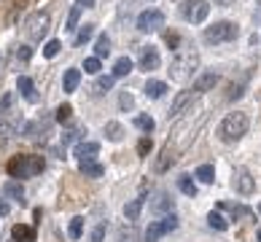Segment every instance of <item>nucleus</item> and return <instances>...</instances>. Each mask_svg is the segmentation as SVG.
<instances>
[{"label":"nucleus","instance_id":"obj_1","mask_svg":"<svg viewBox=\"0 0 261 242\" xmlns=\"http://www.w3.org/2000/svg\"><path fill=\"white\" fill-rule=\"evenodd\" d=\"M197 67H199L197 48L189 46V43H183L175 51V57H172V62H170V78L172 81H189L191 75H194Z\"/></svg>","mask_w":261,"mask_h":242},{"label":"nucleus","instance_id":"obj_2","mask_svg":"<svg viewBox=\"0 0 261 242\" xmlns=\"http://www.w3.org/2000/svg\"><path fill=\"white\" fill-rule=\"evenodd\" d=\"M8 175L11 178H35L41 175V172L46 170V162L43 156H14L11 162H8Z\"/></svg>","mask_w":261,"mask_h":242},{"label":"nucleus","instance_id":"obj_3","mask_svg":"<svg viewBox=\"0 0 261 242\" xmlns=\"http://www.w3.org/2000/svg\"><path fill=\"white\" fill-rule=\"evenodd\" d=\"M248 127H250V119L245 113H229L224 121H221V127H218V138L224 140V143H237L243 135L248 132Z\"/></svg>","mask_w":261,"mask_h":242},{"label":"nucleus","instance_id":"obj_4","mask_svg":"<svg viewBox=\"0 0 261 242\" xmlns=\"http://www.w3.org/2000/svg\"><path fill=\"white\" fill-rule=\"evenodd\" d=\"M51 27V19L46 11H35L24 19V35L30 38V41H43V35L49 33Z\"/></svg>","mask_w":261,"mask_h":242},{"label":"nucleus","instance_id":"obj_5","mask_svg":"<svg viewBox=\"0 0 261 242\" xmlns=\"http://www.w3.org/2000/svg\"><path fill=\"white\" fill-rule=\"evenodd\" d=\"M237 35H240L237 24H231V22H216L213 27H207V30H205V43H224V41H234Z\"/></svg>","mask_w":261,"mask_h":242},{"label":"nucleus","instance_id":"obj_6","mask_svg":"<svg viewBox=\"0 0 261 242\" xmlns=\"http://www.w3.org/2000/svg\"><path fill=\"white\" fill-rule=\"evenodd\" d=\"M180 14H183V19H186V22L199 24V22H205V19H207L210 6H207V0H183Z\"/></svg>","mask_w":261,"mask_h":242},{"label":"nucleus","instance_id":"obj_7","mask_svg":"<svg viewBox=\"0 0 261 242\" xmlns=\"http://www.w3.org/2000/svg\"><path fill=\"white\" fill-rule=\"evenodd\" d=\"M22 129V113L19 111H6V113H0V140H11L14 135Z\"/></svg>","mask_w":261,"mask_h":242},{"label":"nucleus","instance_id":"obj_8","mask_svg":"<svg viewBox=\"0 0 261 242\" xmlns=\"http://www.w3.org/2000/svg\"><path fill=\"white\" fill-rule=\"evenodd\" d=\"M164 27V14L156 11V8H148V11H143L138 16V30L140 33H156Z\"/></svg>","mask_w":261,"mask_h":242},{"label":"nucleus","instance_id":"obj_9","mask_svg":"<svg viewBox=\"0 0 261 242\" xmlns=\"http://www.w3.org/2000/svg\"><path fill=\"white\" fill-rule=\"evenodd\" d=\"M231 186H234L237 194H253L256 180H253V175H250L245 167H237V170H234V180H231Z\"/></svg>","mask_w":261,"mask_h":242},{"label":"nucleus","instance_id":"obj_10","mask_svg":"<svg viewBox=\"0 0 261 242\" xmlns=\"http://www.w3.org/2000/svg\"><path fill=\"white\" fill-rule=\"evenodd\" d=\"M140 70H156V67L162 65V57H159V48H153V46H143L140 48Z\"/></svg>","mask_w":261,"mask_h":242},{"label":"nucleus","instance_id":"obj_11","mask_svg":"<svg viewBox=\"0 0 261 242\" xmlns=\"http://www.w3.org/2000/svg\"><path fill=\"white\" fill-rule=\"evenodd\" d=\"M75 159L79 162H94V156L100 153V143H94V140H81V143H75Z\"/></svg>","mask_w":261,"mask_h":242},{"label":"nucleus","instance_id":"obj_12","mask_svg":"<svg viewBox=\"0 0 261 242\" xmlns=\"http://www.w3.org/2000/svg\"><path fill=\"white\" fill-rule=\"evenodd\" d=\"M172 207H175V199H170L167 191H159L156 199L151 202V212H153V216H170Z\"/></svg>","mask_w":261,"mask_h":242},{"label":"nucleus","instance_id":"obj_13","mask_svg":"<svg viewBox=\"0 0 261 242\" xmlns=\"http://www.w3.org/2000/svg\"><path fill=\"white\" fill-rule=\"evenodd\" d=\"M16 89H19V94L24 97L27 102H38L41 97H38V92H35V84H33V78H27V75H19V81H16Z\"/></svg>","mask_w":261,"mask_h":242},{"label":"nucleus","instance_id":"obj_14","mask_svg":"<svg viewBox=\"0 0 261 242\" xmlns=\"http://www.w3.org/2000/svg\"><path fill=\"white\" fill-rule=\"evenodd\" d=\"M191 102H194V92H191V89L180 92V94L175 97V102H172V108H170V119H175V116H180V113L186 111Z\"/></svg>","mask_w":261,"mask_h":242},{"label":"nucleus","instance_id":"obj_15","mask_svg":"<svg viewBox=\"0 0 261 242\" xmlns=\"http://www.w3.org/2000/svg\"><path fill=\"white\" fill-rule=\"evenodd\" d=\"M216 84H218V73H202L199 78L194 81V86H191V92H194V94H205V92H210Z\"/></svg>","mask_w":261,"mask_h":242},{"label":"nucleus","instance_id":"obj_16","mask_svg":"<svg viewBox=\"0 0 261 242\" xmlns=\"http://www.w3.org/2000/svg\"><path fill=\"white\" fill-rule=\"evenodd\" d=\"M79 84H81V70L79 67H67L65 75H62V89L70 94V92L79 89Z\"/></svg>","mask_w":261,"mask_h":242},{"label":"nucleus","instance_id":"obj_17","mask_svg":"<svg viewBox=\"0 0 261 242\" xmlns=\"http://www.w3.org/2000/svg\"><path fill=\"white\" fill-rule=\"evenodd\" d=\"M11 237H14V242H35V226L16 224L11 229Z\"/></svg>","mask_w":261,"mask_h":242},{"label":"nucleus","instance_id":"obj_18","mask_svg":"<svg viewBox=\"0 0 261 242\" xmlns=\"http://www.w3.org/2000/svg\"><path fill=\"white\" fill-rule=\"evenodd\" d=\"M79 170L86 178H102V172H105V167L100 162H79Z\"/></svg>","mask_w":261,"mask_h":242},{"label":"nucleus","instance_id":"obj_19","mask_svg":"<svg viewBox=\"0 0 261 242\" xmlns=\"http://www.w3.org/2000/svg\"><path fill=\"white\" fill-rule=\"evenodd\" d=\"M3 194L11 197V199H16V202H24V189H22V183H16V180H6L3 183Z\"/></svg>","mask_w":261,"mask_h":242},{"label":"nucleus","instance_id":"obj_20","mask_svg":"<svg viewBox=\"0 0 261 242\" xmlns=\"http://www.w3.org/2000/svg\"><path fill=\"white\" fill-rule=\"evenodd\" d=\"M132 73V60L129 57H119L113 65V78H124V75H129Z\"/></svg>","mask_w":261,"mask_h":242},{"label":"nucleus","instance_id":"obj_21","mask_svg":"<svg viewBox=\"0 0 261 242\" xmlns=\"http://www.w3.org/2000/svg\"><path fill=\"white\" fill-rule=\"evenodd\" d=\"M143 202H146V197H138V199L127 202V205H124V216H127L129 221H138L140 210H143Z\"/></svg>","mask_w":261,"mask_h":242},{"label":"nucleus","instance_id":"obj_22","mask_svg":"<svg viewBox=\"0 0 261 242\" xmlns=\"http://www.w3.org/2000/svg\"><path fill=\"white\" fill-rule=\"evenodd\" d=\"M105 138H108L111 143H119L124 138V127L119 121H108V124H105Z\"/></svg>","mask_w":261,"mask_h":242},{"label":"nucleus","instance_id":"obj_23","mask_svg":"<svg viewBox=\"0 0 261 242\" xmlns=\"http://www.w3.org/2000/svg\"><path fill=\"white\" fill-rule=\"evenodd\" d=\"M164 92H167V84L164 81H148L146 84V97H151V100H159Z\"/></svg>","mask_w":261,"mask_h":242},{"label":"nucleus","instance_id":"obj_24","mask_svg":"<svg viewBox=\"0 0 261 242\" xmlns=\"http://www.w3.org/2000/svg\"><path fill=\"white\" fill-rule=\"evenodd\" d=\"M108 54H111L108 35H97V43H94V57H97V60H102V57H108Z\"/></svg>","mask_w":261,"mask_h":242},{"label":"nucleus","instance_id":"obj_25","mask_svg":"<svg viewBox=\"0 0 261 242\" xmlns=\"http://www.w3.org/2000/svg\"><path fill=\"white\" fill-rule=\"evenodd\" d=\"M162 234H167V231H164V224L162 221H153V224L146 229V242H159Z\"/></svg>","mask_w":261,"mask_h":242},{"label":"nucleus","instance_id":"obj_26","mask_svg":"<svg viewBox=\"0 0 261 242\" xmlns=\"http://www.w3.org/2000/svg\"><path fill=\"white\" fill-rule=\"evenodd\" d=\"M178 189L186 194V197H197V183L191 180L189 175H180V178H178Z\"/></svg>","mask_w":261,"mask_h":242},{"label":"nucleus","instance_id":"obj_27","mask_svg":"<svg viewBox=\"0 0 261 242\" xmlns=\"http://www.w3.org/2000/svg\"><path fill=\"white\" fill-rule=\"evenodd\" d=\"M135 127H138V129H143V132H146V135H151L153 132V127H156V121H153L151 119V116H135Z\"/></svg>","mask_w":261,"mask_h":242},{"label":"nucleus","instance_id":"obj_28","mask_svg":"<svg viewBox=\"0 0 261 242\" xmlns=\"http://www.w3.org/2000/svg\"><path fill=\"white\" fill-rule=\"evenodd\" d=\"M81 135H84V127H70V129L62 135V145L67 148V145H73V143H81V140H79Z\"/></svg>","mask_w":261,"mask_h":242},{"label":"nucleus","instance_id":"obj_29","mask_svg":"<svg viewBox=\"0 0 261 242\" xmlns=\"http://www.w3.org/2000/svg\"><path fill=\"white\" fill-rule=\"evenodd\" d=\"M92 35H94V24H81L79 35H75V46H84L86 41H92Z\"/></svg>","mask_w":261,"mask_h":242},{"label":"nucleus","instance_id":"obj_30","mask_svg":"<svg viewBox=\"0 0 261 242\" xmlns=\"http://www.w3.org/2000/svg\"><path fill=\"white\" fill-rule=\"evenodd\" d=\"M197 178L202 183H213L216 180V167H213V164H202V167L197 170Z\"/></svg>","mask_w":261,"mask_h":242},{"label":"nucleus","instance_id":"obj_31","mask_svg":"<svg viewBox=\"0 0 261 242\" xmlns=\"http://www.w3.org/2000/svg\"><path fill=\"white\" fill-rule=\"evenodd\" d=\"M207 224H210L213 229H218V231H226V229H229V224H226V218H224V216H218L216 210H213L210 216H207Z\"/></svg>","mask_w":261,"mask_h":242},{"label":"nucleus","instance_id":"obj_32","mask_svg":"<svg viewBox=\"0 0 261 242\" xmlns=\"http://www.w3.org/2000/svg\"><path fill=\"white\" fill-rule=\"evenodd\" d=\"M79 16H81V8H79V6H73V8H70V14H67V22H65V30H67V33H73L75 27H79Z\"/></svg>","mask_w":261,"mask_h":242},{"label":"nucleus","instance_id":"obj_33","mask_svg":"<svg viewBox=\"0 0 261 242\" xmlns=\"http://www.w3.org/2000/svg\"><path fill=\"white\" fill-rule=\"evenodd\" d=\"M113 89V75H100L97 84H94V92L102 94V92H111Z\"/></svg>","mask_w":261,"mask_h":242},{"label":"nucleus","instance_id":"obj_34","mask_svg":"<svg viewBox=\"0 0 261 242\" xmlns=\"http://www.w3.org/2000/svg\"><path fill=\"white\" fill-rule=\"evenodd\" d=\"M84 70L89 75H97L100 73V60H97V57H86V60H84Z\"/></svg>","mask_w":261,"mask_h":242},{"label":"nucleus","instance_id":"obj_35","mask_svg":"<svg viewBox=\"0 0 261 242\" xmlns=\"http://www.w3.org/2000/svg\"><path fill=\"white\" fill-rule=\"evenodd\" d=\"M60 48H62V43H60V41H49V43L43 46V57H46V60H51V57L60 54Z\"/></svg>","mask_w":261,"mask_h":242},{"label":"nucleus","instance_id":"obj_36","mask_svg":"<svg viewBox=\"0 0 261 242\" xmlns=\"http://www.w3.org/2000/svg\"><path fill=\"white\" fill-rule=\"evenodd\" d=\"M81 231H84V218L75 216V218L70 221V239H79V237H81Z\"/></svg>","mask_w":261,"mask_h":242},{"label":"nucleus","instance_id":"obj_37","mask_svg":"<svg viewBox=\"0 0 261 242\" xmlns=\"http://www.w3.org/2000/svg\"><path fill=\"white\" fill-rule=\"evenodd\" d=\"M221 210H231V216H234V218H245L248 216V207H243V205H224V202H221V205H218Z\"/></svg>","mask_w":261,"mask_h":242},{"label":"nucleus","instance_id":"obj_38","mask_svg":"<svg viewBox=\"0 0 261 242\" xmlns=\"http://www.w3.org/2000/svg\"><path fill=\"white\" fill-rule=\"evenodd\" d=\"M119 105H121V111H132L135 108V97L129 92H121L119 94Z\"/></svg>","mask_w":261,"mask_h":242},{"label":"nucleus","instance_id":"obj_39","mask_svg":"<svg viewBox=\"0 0 261 242\" xmlns=\"http://www.w3.org/2000/svg\"><path fill=\"white\" fill-rule=\"evenodd\" d=\"M172 159H175V156H170V148H164V151H162V159L156 162V172H164V170H167Z\"/></svg>","mask_w":261,"mask_h":242},{"label":"nucleus","instance_id":"obj_40","mask_svg":"<svg viewBox=\"0 0 261 242\" xmlns=\"http://www.w3.org/2000/svg\"><path fill=\"white\" fill-rule=\"evenodd\" d=\"M162 224H164V231H167V234H170V231H175V229H178V218H175V212L164 216V218H162Z\"/></svg>","mask_w":261,"mask_h":242},{"label":"nucleus","instance_id":"obj_41","mask_svg":"<svg viewBox=\"0 0 261 242\" xmlns=\"http://www.w3.org/2000/svg\"><path fill=\"white\" fill-rule=\"evenodd\" d=\"M70 113H73V108H70V105H60V108H57V121H67V119H70Z\"/></svg>","mask_w":261,"mask_h":242},{"label":"nucleus","instance_id":"obj_42","mask_svg":"<svg viewBox=\"0 0 261 242\" xmlns=\"http://www.w3.org/2000/svg\"><path fill=\"white\" fill-rule=\"evenodd\" d=\"M14 108V94L8 92V94H3V100H0V113H6V111H11Z\"/></svg>","mask_w":261,"mask_h":242},{"label":"nucleus","instance_id":"obj_43","mask_svg":"<svg viewBox=\"0 0 261 242\" xmlns=\"http://www.w3.org/2000/svg\"><path fill=\"white\" fill-rule=\"evenodd\" d=\"M102 239H105V224L94 226V231H92V242H102Z\"/></svg>","mask_w":261,"mask_h":242},{"label":"nucleus","instance_id":"obj_44","mask_svg":"<svg viewBox=\"0 0 261 242\" xmlns=\"http://www.w3.org/2000/svg\"><path fill=\"white\" fill-rule=\"evenodd\" d=\"M148 148H151V138H143V140L138 143V153H140V156H146Z\"/></svg>","mask_w":261,"mask_h":242},{"label":"nucleus","instance_id":"obj_45","mask_svg":"<svg viewBox=\"0 0 261 242\" xmlns=\"http://www.w3.org/2000/svg\"><path fill=\"white\" fill-rule=\"evenodd\" d=\"M16 57H19V60H22V62H27V60H30V57H33V48H30V46H22V48H19V51H16Z\"/></svg>","mask_w":261,"mask_h":242},{"label":"nucleus","instance_id":"obj_46","mask_svg":"<svg viewBox=\"0 0 261 242\" xmlns=\"http://www.w3.org/2000/svg\"><path fill=\"white\" fill-rule=\"evenodd\" d=\"M75 6H79V8H92L94 0H75Z\"/></svg>","mask_w":261,"mask_h":242},{"label":"nucleus","instance_id":"obj_47","mask_svg":"<svg viewBox=\"0 0 261 242\" xmlns=\"http://www.w3.org/2000/svg\"><path fill=\"white\" fill-rule=\"evenodd\" d=\"M8 210H11V207H8V202L0 199V216H8Z\"/></svg>","mask_w":261,"mask_h":242},{"label":"nucleus","instance_id":"obj_48","mask_svg":"<svg viewBox=\"0 0 261 242\" xmlns=\"http://www.w3.org/2000/svg\"><path fill=\"white\" fill-rule=\"evenodd\" d=\"M119 242H135V237H132V234H127V231H124V234L119 237Z\"/></svg>","mask_w":261,"mask_h":242},{"label":"nucleus","instance_id":"obj_49","mask_svg":"<svg viewBox=\"0 0 261 242\" xmlns=\"http://www.w3.org/2000/svg\"><path fill=\"white\" fill-rule=\"evenodd\" d=\"M216 3H218V6H231L234 0H216Z\"/></svg>","mask_w":261,"mask_h":242},{"label":"nucleus","instance_id":"obj_50","mask_svg":"<svg viewBox=\"0 0 261 242\" xmlns=\"http://www.w3.org/2000/svg\"><path fill=\"white\" fill-rule=\"evenodd\" d=\"M256 237H258V242H261V229H258V234H256Z\"/></svg>","mask_w":261,"mask_h":242},{"label":"nucleus","instance_id":"obj_51","mask_svg":"<svg viewBox=\"0 0 261 242\" xmlns=\"http://www.w3.org/2000/svg\"><path fill=\"white\" fill-rule=\"evenodd\" d=\"M258 212H261V205H258Z\"/></svg>","mask_w":261,"mask_h":242},{"label":"nucleus","instance_id":"obj_52","mask_svg":"<svg viewBox=\"0 0 261 242\" xmlns=\"http://www.w3.org/2000/svg\"><path fill=\"white\" fill-rule=\"evenodd\" d=\"M11 242H14V239H11Z\"/></svg>","mask_w":261,"mask_h":242}]
</instances>
